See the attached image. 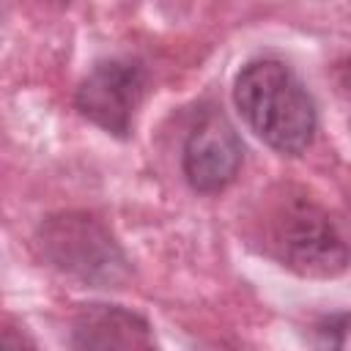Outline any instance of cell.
Returning <instances> with one entry per match:
<instances>
[{
	"mask_svg": "<svg viewBox=\"0 0 351 351\" xmlns=\"http://www.w3.org/2000/svg\"><path fill=\"white\" fill-rule=\"evenodd\" d=\"M266 247L302 277H337L351 263V244L337 222L304 197H291L271 211Z\"/></svg>",
	"mask_w": 351,
	"mask_h": 351,
	"instance_id": "obj_2",
	"label": "cell"
},
{
	"mask_svg": "<svg viewBox=\"0 0 351 351\" xmlns=\"http://www.w3.org/2000/svg\"><path fill=\"white\" fill-rule=\"evenodd\" d=\"M233 101L244 123L274 151L302 154L315 137V104L302 80L280 60L247 63L233 85Z\"/></svg>",
	"mask_w": 351,
	"mask_h": 351,
	"instance_id": "obj_1",
	"label": "cell"
},
{
	"mask_svg": "<svg viewBox=\"0 0 351 351\" xmlns=\"http://www.w3.org/2000/svg\"><path fill=\"white\" fill-rule=\"evenodd\" d=\"M38 241L52 266L82 282L115 285L126 277V255L110 230L88 214L49 217L38 230Z\"/></svg>",
	"mask_w": 351,
	"mask_h": 351,
	"instance_id": "obj_3",
	"label": "cell"
},
{
	"mask_svg": "<svg viewBox=\"0 0 351 351\" xmlns=\"http://www.w3.org/2000/svg\"><path fill=\"white\" fill-rule=\"evenodd\" d=\"M77 348H151V326L143 315L118 304H88L74 321Z\"/></svg>",
	"mask_w": 351,
	"mask_h": 351,
	"instance_id": "obj_6",
	"label": "cell"
},
{
	"mask_svg": "<svg viewBox=\"0 0 351 351\" xmlns=\"http://www.w3.org/2000/svg\"><path fill=\"white\" fill-rule=\"evenodd\" d=\"M241 140L230 121L211 110L203 112L200 121L192 126L186 145H184V176L192 189L203 195H217L233 184L241 167Z\"/></svg>",
	"mask_w": 351,
	"mask_h": 351,
	"instance_id": "obj_5",
	"label": "cell"
},
{
	"mask_svg": "<svg viewBox=\"0 0 351 351\" xmlns=\"http://www.w3.org/2000/svg\"><path fill=\"white\" fill-rule=\"evenodd\" d=\"M315 329H318L324 346H340V348L351 346V315H348V313L324 318Z\"/></svg>",
	"mask_w": 351,
	"mask_h": 351,
	"instance_id": "obj_7",
	"label": "cell"
},
{
	"mask_svg": "<svg viewBox=\"0 0 351 351\" xmlns=\"http://www.w3.org/2000/svg\"><path fill=\"white\" fill-rule=\"evenodd\" d=\"M145 69L134 60H101L77 88V110L107 134L126 137L145 96Z\"/></svg>",
	"mask_w": 351,
	"mask_h": 351,
	"instance_id": "obj_4",
	"label": "cell"
}]
</instances>
